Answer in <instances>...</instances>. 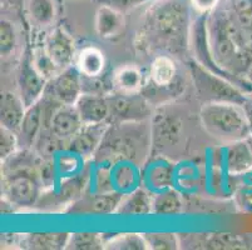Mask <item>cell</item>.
Returning <instances> with one entry per match:
<instances>
[{"label":"cell","instance_id":"6da1fadb","mask_svg":"<svg viewBox=\"0 0 252 250\" xmlns=\"http://www.w3.org/2000/svg\"><path fill=\"white\" fill-rule=\"evenodd\" d=\"M208 40L217 65L242 84L252 64V45L238 28L232 11L217 6L208 13ZM250 83V82H249Z\"/></svg>","mask_w":252,"mask_h":250},{"label":"cell","instance_id":"7a4b0ae2","mask_svg":"<svg viewBox=\"0 0 252 250\" xmlns=\"http://www.w3.org/2000/svg\"><path fill=\"white\" fill-rule=\"evenodd\" d=\"M189 6L182 0H155L144 11L141 38L144 45L178 53L189 35Z\"/></svg>","mask_w":252,"mask_h":250},{"label":"cell","instance_id":"3957f363","mask_svg":"<svg viewBox=\"0 0 252 250\" xmlns=\"http://www.w3.org/2000/svg\"><path fill=\"white\" fill-rule=\"evenodd\" d=\"M27 150L23 155L18 153L9 157L4 162L10 165L4 167L3 193L6 200L17 206H32L40 195L42 182L39 176V165L33 157H29Z\"/></svg>","mask_w":252,"mask_h":250},{"label":"cell","instance_id":"277c9868","mask_svg":"<svg viewBox=\"0 0 252 250\" xmlns=\"http://www.w3.org/2000/svg\"><path fill=\"white\" fill-rule=\"evenodd\" d=\"M202 127L215 139L233 143L251 135L244 107L228 102H208L200 111Z\"/></svg>","mask_w":252,"mask_h":250},{"label":"cell","instance_id":"5b68a950","mask_svg":"<svg viewBox=\"0 0 252 250\" xmlns=\"http://www.w3.org/2000/svg\"><path fill=\"white\" fill-rule=\"evenodd\" d=\"M191 75L198 94L208 102H228L244 105L249 98L232 82L214 74L197 61L191 64Z\"/></svg>","mask_w":252,"mask_h":250},{"label":"cell","instance_id":"8992f818","mask_svg":"<svg viewBox=\"0 0 252 250\" xmlns=\"http://www.w3.org/2000/svg\"><path fill=\"white\" fill-rule=\"evenodd\" d=\"M45 98L58 105H75L83 94L82 74L77 66H69L48 80Z\"/></svg>","mask_w":252,"mask_h":250},{"label":"cell","instance_id":"52a82bcc","mask_svg":"<svg viewBox=\"0 0 252 250\" xmlns=\"http://www.w3.org/2000/svg\"><path fill=\"white\" fill-rule=\"evenodd\" d=\"M18 84H19L20 98L27 108L39 102L47 88L48 80L36 70L33 64V59L29 55H27L20 64Z\"/></svg>","mask_w":252,"mask_h":250},{"label":"cell","instance_id":"ba28073f","mask_svg":"<svg viewBox=\"0 0 252 250\" xmlns=\"http://www.w3.org/2000/svg\"><path fill=\"white\" fill-rule=\"evenodd\" d=\"M109 103V119L117 121H136L144 119L150 113L144 99L133 94L121 93L119 95L107 96Z\"/></svg>","mask_w":252,"mask_h":250},{"label":"cell","instance_id":"9c48e42d","mask_svg":"<svg viewBox=\"0 0 252 250\" xmlns=\"http://www.w3.org/2000/svg\"><path fill=\"white\" fill-rule=\"evenodd\" d=\"M44 49L59 70L72 66L75 56L74 41L64 29L57 28L49 34Z\"/></svg>","mask_w":252,"mask_h":250},{"label":"cell","instance_id":"30bf717a","mask_svg":"<svg viewBox=\"0 0 252 250\" xmlns=\"http://www.w3.org/2000/svg\"><path fill=\"white\" fill-rule=\"evenodd\" d=\"M50 132L61 141H69L84 124L74 105H59L50 115Z\"/></svg>","mask_w":252,"mask_h":250},{"label":"cell","instance_id":"8fae6325","mask_svg":"<svg viewBox=\"0 0 252 250\" xmlns=\"http://www.w3.org/2000/svg\"><path fill=\"white\" fill-rule=\"evenodd\" d=\"M75 109L83 124H103L109 119L108 98L99 94L83 93L75 103Z\"/></svg>","mask_w":252,"mask_h":250},{"label":"cell","instance_id":"7c38bea8","mask_svg":"<svg viewBox=\"0 0 252 250\" xmlns=\"http://www.w3.org/2000/svg\"><path fill=\"white\" fill-rule=\"evenodd\" d=\"M104 124H84L82 129L68 141V150L81 157H89L94 153L104 134Z\"/></svg>","mask_w":252,"mask_h":250},{"label":"cell","instance_id":"4fadbf2b","mask_svg":"<svg viewBox=\"0 0 252 250\" xmlns=\"http://www.w3.org/2000/svg\"><path fill=\"white\" fill-rule=\"evenodd\" d=\"M27 107L20 98L10 91L1 94V105H0V123L1 127L13 130L18 134L20 125L24 119Z\"/></svg>","mask_w":252,"mask_h":250},{"label":"cell","instance_id":"5bb4252c","mask_svg":"<svg viewBox=\"0 0 252 250\" xmlns=\"http://www.w3.org/2000/svg\"><path fill=\"white\" fill-rule=\"evenodd\" d=\"M44 119V105L43 102H36L32 107L27 108L24 119L18 132V140L19 145L24 148H31L34 145L38 135L42 129V123Z\"/></svg>","mask_w":252,"mask_h":250},{"label":"cell","instance_id":"9a60e30c","mask_svg":"<svg viewBox=\"0 0 252 250\" xmlns=\"http://www.w3.org/2000/svg\"><path fill=\"white\" fill-rule=\"evenodd\" d=\"M224 165L228 173L233 175L251 170L252 151L246 139L228 144L227 149L224 151Z\"/></svg>","mask_w":252,"mask_h":250},{"label":"cell","instance_id":"2e32d148","mask_svg":"<svg viewBox=\"0 0 252 250\" xmlns=\"http://www.w3.org/2000/svg\"><path fill=\"white\" fill-rule=\"evenodd\" d=\"M125 27L122 11L108 5H100L95 13V30L103 39H112L118 35Z\"/></svg>","mask_w":252,"mask_h":250},{"label":"cell","instance_id":"e0dca14e","mask_svg":"<svg viewBox=\"0 0 252 250\" xmlns=\"http://www.w3.org/2000/svg\"><path fill=\"white\" fill-rule=\"evenodd\" d=\"M77 69L83 77H100L104 72V54L95 47H86L75 59Z\"/></svg>","mask_w":252,"mask_h":250},{"label":"cell","instance_id":"ac0fdd59","mask_svg":"<svg viewBox=\"0 0 252 250\" xmlns=\"http://www.w3.org/2000/svg\"><path fill=\"white\" fill-rule=\"evenodd\" d=\"M68 233H33L24 237L22 244L24 248L36 250H57L67 248L69 240Z\"/></svg>","mask_w":252,"mask_h":250},{"label":"cell","instance_id":"d6986e66","mask_svg":"<svg viewBox=\"0 0 252 250\" xmlns=\"http://www.w3.org/2000/svg\"><path fill=\"white\" fill-rule=\"evenodd\" d=\"M153 212V198L144 189L134 190L127 198H123L117 214L121 215H147Z\"/></svg>","mask_w":252,"mask_h":250},{"label":"cell","instance_id":"ffe728a7","mask_svg":"<svg viewBox=\"0 0 252 250\" xmlns=\"http://www.w3.org/2000/svg\"><path fill=\"white\" fill-rule=\"evenodd\" d=\"M177 68L173 59L168 55H158L151 64L150 77L153 85L158 88H166L175 82Z\"/></svg>","mask_w":252,"mask_h":250},{"label":"cell","instance_id":"44dd1931","mask_svg":"<svg viewBox=\"0 0 252 250\" xmlns=\"http://www.w3.org/2000/svg\"><path fill=\"white\" fill-rule=\"evenodd\" d=\"M123 198L125 196L121 193L113 192V190H111V192H103L89 199L88 204H87L88 212L99 215L117 213Z\"/></svg>","mask_w":252,"mask_h":250},{"label":"cell","instance_id":"7402d4cb","mask_svg":"<svg viewBox=\"0 0 252 250\" xmlns=\"http://www.w3.org/2000/svg\"><path fill=\"white\" fill-rule=\"evenodd\" d=\"M113 85L121 93L136 94L143 86V77L138 69L134 66H125L114 74Z\"/></svg>","mask_w":252,"mask_h":250},{"label":"cell","instance_id":"603a6c76","mask_svg":"<svg viewBox=\"0 0 252 250\" xmlns=\"http://www.w3.org/2000/svg\"><path fill=\"white\" fill-rule=\"evenodd\" d=\"M27 9L31 19L40 27H49L56 19V4L53 0H28Z\"/></svg>","mask_w":252,"mask_h":250},{"label":"cell","instance_id":"cb8c5ba5","mask_svg":"<svg viewBox=\"0 0 252 250\" xmlns=\"http://www.w3.org/2000/svg\"><path fill=\"white\" fill-rule=\"evenodd\" d=\"M182 210V200L175 190H164L153 198V213L157 215H176Z\"/></svg>","mask_w":252,"mask_h":250},{"label":"cell","instance_id":"d4e9b609","mask_svg":"<svg viewBox=\"0 0 252 250\" xmlns=\"http://www.w3.org/2000/svg\"><path fill=\"white\" fill-rule=\"evenodd\" d=\"M232 14L245 38L252 45V0H233Z\"/></svg>","mask_w":252,"mask_h":250},{"label":"cell","instance_id":"484cf974","mask_svg":"<svg viewBox=\"0 0 252 250\" xmlns=\"http://www.w3.org/2000/svg\"><path fill=\"white\" fill-rule=\"evenodd\" d=\"M105 243L97 233H74L69 235L65 249L74 250H98L103 249Z\"/></svg>","mask_w":252,"mask_h":250},{"label":"cell","instance_id":"4316f807","mask_svg":"<svg viewBox=\"0 0 252 250\" xmlns=\"http://www.w3.org/2000/svg\"><path fill=\"white\" fill-rule=\"evenodd\" d=\"M105 249L116 250H144L148 249L147 243L143 235L136 233L119 234L113 239L105 243Z\"/></svg>","mask_w":252,"mask_h":250},{"label":"cell","instance_id":"83f0119b","mask_svg":"<svg viewBox=\"0 0 252 250\" xmlns=\"http://www.w3.org/2000/svg\"><path fill=\"white\" fill-rule=\"evenodd\" d=\"M148 249L173 250L177 249V238L171 233H148L143 234Z\"/></svg>","mask_w":252,"mask_h":250},{"label":"cell","instance_id":"f1b7e54d","mask_svg":"<svg viewBox=\"0 0 252 250\" xmlns=\"http://www.w3.org/2000/svg\"><path fill=\"white\" fill-rule=\"evenodd\" d=\"M17 45V33L14 24L8 19L0 23V52L3 56H8Z\"/></svg>","mask_w":252,"mask_h":250},{"label":"cell","instance_id":"f546056e","mask_svg":"<svg viewBox=\"0 0 252 250\" xmlns=\"http://www.w3.org/2000/svg\"><path fill=\"white\" fill-rule=\"evenodd\" d=\"M32 59H33V64L36 68V70H38V72L47 80H50L61 72V70L57 68L56 64L53 63L52 59L49 58V55L45 52V49L36 50Z\"/></svg>","mask_w":252,"mask_h":250},{"label":"cell","instance_id":"4dcf8cb0","mask_svg":"<svg viewBox=\"0 0 252 250\" xmlns=\"http://www.w3.org/2000/svg\"><path fill=\"white\" fill-rule=\"evenodd\" d=\"M18 145H19V140H18L17 133L4 127L0 128V158L1 160L8 159L14 153H17Z\"/></svg>","mask_w":252,"mask_h":250},{"label":"cell","instance_id":"1f68e13d","mask_svg":"<svg viewBox=\"0 0 252 250\" xmlns=\"http://www.w3.org/2000/svg\"><path fill=\"white\" fill-rule=\"evenodd\" d=\"M207 245L208 248H214V249H232V248H238L240 242L237 238L230 234H217L211 238Z\"/></svg>","mask_w":252,"mask_h":250},{"label":"cell","instance_id":"d6a6232c","mask_svg":"<svg viewBox=\"0 0 252 250\" xmlns=\"http://www.w3.org/2000/svg\"><path fill=\"white\" fill-rule=\"evenodd\" d=\"M83 183L79 180L78 178L69 179L67 180V183L62 187V194L64 199H74V196H77L79 193H81L82 188H83Z\"/></svg>","mask_w":252,"mask_h":250},{"label":"cell","instance_id":"836d02e7","mask_svg":"<svg viewBox=\"0 0 252 250\" xmlns=\"http://www.w3.org/2000/svg\"><path fill=\"white\" fill-rule=\"evenodd\" d=\"M77 154L72 153L70 154H65L59 160V169L63 174H70L77 169L78 160H77Z\"/></svg>","mask_w":252,"mask_h":250},{"label":"cell","instance_id":"e575fe53","mask_svg":"<svg viewBox=\"0 0 252 250\" xmlns=\"http://www.w3.org/2000/svg\"><path fill=\"white\" fill-rule=\"evenodd\" d=\"M98 1H100L102 5H108L119 11H125L127 9L132 8L134 4L141 3L144 0H98Z\"/></svg>","mask_w":252,"mask_h":250},{"label":"cell","instance_id":"d590c367","mask_svg":"<svg viewBox=\"0 0 252 250\" xmlns=\"http://www.w3.org/2000/svg\"><path fill=\"white\" fill-rule=\"evenodd\" d=\"M191 5L200 13H211L219 6L220 0H189Z\"/></svg>","mask_w":252,"mask_h":250},{"label":"cell","instance_id":"8d00e7d4","mask_svg":"<svg viewBox=\"0 0 252 250\" xmlns=\"http://www.w3.org/2000/svg\"><path fill=\"white\" fill-rule=\"evenodd\" d=\"M171 173V170L167 168H158L153 171L152 174V183H155L156 187H168V183L162 179V175Z\"/></svg>","mask_w":252,"mask_h":250},{"label":"cell","instance_id":"74e56055","mask_svg":"<svg viewBox=\"0 0 252 250\" xmlns=\"http://www.w3.org/2000/svg\"><path fill=\"white\" fill-rule=\"evenodd\" d=\"M242 107H244L245 113H246L247 121H249V125H250V130H251V134H252V96H249V98H247V100L244 103Z\"/></svg>","mask_w":252,"mask_h":250},{"label":"cell","instance_id":"f35d334b","mask_svg":"<svg viewBox=\"0 0 252 250\" xmlns=\"http://www.w3.org/2000/svg\"><path fill=\"white\" fill-rule=\"evenodd\" d=\"M246 79L249 80L250 84L252 85V64H251V66H250L249 72H247V74H246Z\"/></svg>","mask_w":252,"mask_h":250},{"label":"cell","instance_id":"ab89813d","mask_svg":"<svg viewBox=\"0 0 252 250\" xmlns=\"http://www.w3.org/2000/svg\"><path fill=\"white\" fill-rule=\"evenodd\" d=\"M246 141H247V143H249L250 148H251V151H252V134L250 135L249 138H247V139H246Z\"/></svg>","mask_w":252,"mask_h":250},{"label":"cell","instance_id":"60d3db41","mask_svg":"<svg viewBox=\"0 0 252 250\" xmlns=\"http://www.w3.org/2000/svg\"><path fill=\"white\" fill-rule=\"evenodd\" d=\"M251 96H252V93H251Z\"/></svg>","mask_w":252,"mask_h":250}]
</instances>
